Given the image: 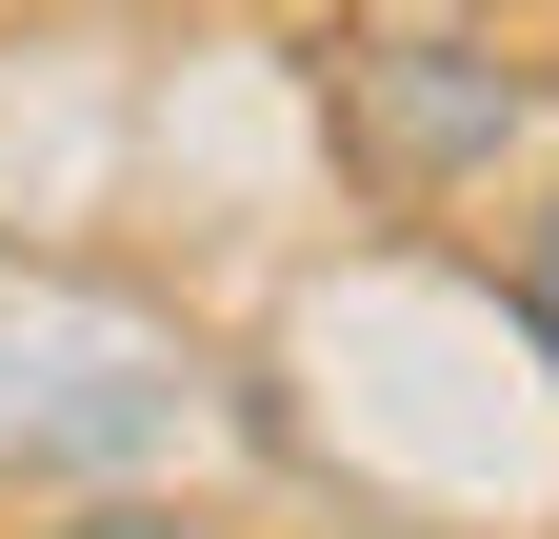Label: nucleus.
<instances>
[{"mask_svg":"<svg viewBox=\"0 0 559 539\" xmlns=\"http://www.w3.org/2000/svg\"><path fill=\"white\" fill-rule=\"evenodd\" d=\"M500 300H520V340H539V380H559V200L520 220V260H500Z\"/></svg>","mask_w":559,"mask_h":539,"instance_id":"nucleus-1","label":"nucleus"},{"mask_svg":"<svg viewBox=\"0 0 559 539\" xmlns=\"http://www.w3.org/2000/svg\"><path fill=\"white\" fill-rule=\"evenodd\" d=\"M60 539H180V519H160V500H120V519H60Z\"/></svg>","mask_w":559,"mask_h":539,"instance_id":"nucleus-2","label":"nucleus"}]
</instances>
